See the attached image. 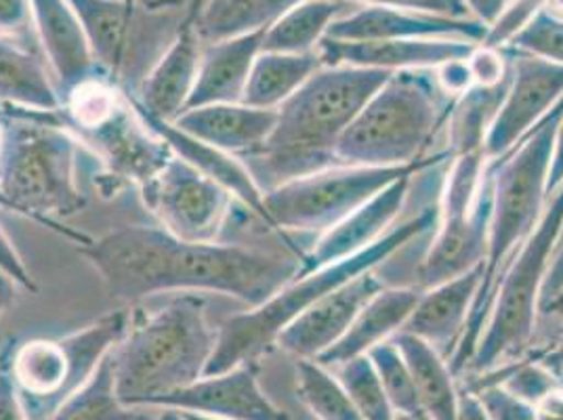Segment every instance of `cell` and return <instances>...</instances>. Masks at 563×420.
<instances>
[{"instance_id": "obj_22", "label": "cell", "mask_w": 563, "mask_h": 420, "mask_svg": "<svg viewBox=\"0 0 563 420\" xmlns=\"http://www.w3.org/2000/svg\"><path fill=\"white\" fill-rule=\"evenodd\" d=\"M135 112L161 140L165 141L177 158L186 161L189 166H194L202 175L211 177L212 181H217L219 186L225 187L235 200H240L246 209L251 210L269 232H274L272 221H269L267 210H265V194L255 181L251 168L242 163L238 156L228 154L223 150H217L205 141L191 137L188 133H184L181 129H177L173 122L147 117V114L140 112L137 108H135Z\"/></svg>"}, {"instance_id": "obj_59", "label": "cell", "mask_w": 563, "mask_h": 420, "mask_svg": "<svg viewBox=\"0 0 563 420\" xmlns=\"http://www.w3.org/2000/svg\"><path fill=\"white\" fill-rule=\"evenodd\" d=\"M184 415V419L186 420H219V419H209V417H200V415H191V412H181Z\"/></svg>"}, {"instance_id": "obj_20", "label": "cell", "mask_w": 563, "mask_h": 420, "mask_svg": "<svg viewBox=\"0 0 563 420\" xmlns=\"http://www.w3.org/2000/svg\"><path fill=\"white\" fill-rule=\"evenodd\" d=\"M202 57V38L196 30V13L188 11L186 20L158 62L147 71L137 95H129L131 103L147 117L175 122L188 110L198 68Z\"/></svg>"}, {"instance_id": "obj_14", "label": "cell", "mask_w": 563, "mask_h": 420, "mask_svg": "<svg viewBox=\"0 0 563 420\" xmlns=\"http://www.w3.org/2000/svg\"><path fill=\"white\" fill-rule=\"evenodd\" d=\"M82 140L93 145L97 161L106 164L117 181L140 189L152 184L175 156L165 141L141 120L129 95L114 117L85 133Z\"/></svg>"}, {"instance_id": "obj_23", "label": "cell", "mask_w": 563, "mask_h": 420, "mask_svg": "<svg viewBox=\"0 0 563 420\" xmlns=\"http://www.w3.org/2000/svg\"><path fill=\"white\" fill-rule=\"evenodd\" d=\"M482 281V265L452 278L424 288L404 332H410L433 345L442 355L456 347L475 303Z\"/></svg>"}, {"instance_id": "obj_10", "label": "cell", "mask_w": 563, "mask_h": 420, "mask_svg": "<svg viewBox=\"0 0 563 420\" xmlns=\"http://www.w3.org/2000/svg\"><path fill=\"white\" fill-rule=\"evenodd\" d=\"M438 230L422 258V288L452 280L482 265L493 217V175L484 152L448 158Z\"/></svg>"}, {"instance_id": "obj_51", "label": "cell", "mask_w": 563, "mask_h": 420, "mask_svg": "<svg viewBox=\"0 0 563 420\" xmlns=\"http://www.w3.org/2000/svg\"><path fill=\"white\" fill-rule=\"evenodd\" d=\"M456 420H490V417L477 394H463L459 396Z\"/></svg>"}, {"instance_id": "obj_19", "label": "cell", "mask_w": 563, "mask_h": 420, "mask_svg": "<svg viewBox=\"0 0 563 420\" xmlns=\"http://www.w3.org/2000/svg\"><path fill=\"white\" fill-rule=\"evenodd\" d=\"M477 47L454 38H417V41H332L324 38L318 47L322 66H350L364 70L396 71L435 70L448 62L467 59Z\"/></svg>"}, {"instance_id": "obj_30", "label": "cell", "mask_w": 563, "mask_h": 420, "mask_svg": "<svg viewBox=\"0 0 563 420\" xmlns=\"http://www.w3.org/2000/svg\"><path fill=\"white\" fill-rule=\"evenodd\" d=\"M320 68L318 53L292 55L261 51L249 74L242 103L258 110H278Z\"/></svg>"}, {"instance_id": "obj_31", "label": "cell", "mask_w": 563, "mask_h": 420, "mask_svg": "<svg viewBox=\"0 0 563 420\" xmlns=\"http://www.w3.org/2000/svg\"><path fill=\"white\" fill-rule=\"evenodd\" d=\"M301 2L306 0H202L200 9L194 11L196 30L202 43L212 45L225 38L267 30Z\"/></svg>"}, {"instance_id": "obj_42", "label": "cell", "mask_w": 563, "mask_h": 420, "mask_svg": "<svg viewBox=\"0 0 563 420\" xmlns=\"http://www.w3.org/2000/svg\"><path fill=\"white\" fill-rule=\"evenodd\" d=\"M503 387L511 391L514 396L521 397L528 404H534L542 394H547L551 387H555V380L544 366H526L509 376Z\"/></svg>"}, {"instance_id": "obj_35", "label": "cell", "mask_w": 563, "mask_h": 420, "mask_svg": "<svg viewBox=\"0 0 563 420\" xmlns=\"http://www.w3.org/2000/svg\"><path fill=\"white\" fill-rule=\"evenodd\" d=\"M297 387L299 397L318 420H364L339 376L316 360H299Z\"/></svg>"}, {"instance_id": "obj_9", "label": "cell", "mask_w": 563, "mask_h": 420, "mask_svg": "<svg viewBox=\"0 0 563 420\" xmlns=\"http://www.w3.org/2000/svg\"><path fill=\"white\" fill-rule=\"evenodd\" d=\"M562 235L563 186L549 198L539 228L498 284L490 318L467 368L488 371L500 360L528 347L537 328L542 284Z\"/></svg>"}, {"instance_id": "obj_25", "label": "cell", "mask_w": 563, "mask_h": 420, "mask_svg": "<svg viewBox=\"0 0 563 420\" xmlns=\"http://www.w3.org/2000/svg\"><path fill=\"white\" fill-rule=\"evenodd\" d=\"M421 290L417 288H380L375 297L360 309L350 330L343 339L322 353L316 362L327 368H336L353 357L366 355L376 345L394 339L401 332L415 307L419 303Z\"/></svg>"}, {"instance_id": "obj_46", "label": "cell", "mask_w": 563, "mask_h": 420, "mask_svg": "<svg viewBox=\"0 0 563 420\" xmlns=\"http://www.w3.org/2000/svg\"><path fill=\"white\" fill-rule=\"evenodd\" d=\"M0 269H4L13 280L20 284V288H25L30 292H36V281L32 278L30 269L25 267L24 258L20 251L15 248L13 240L7 235V232L0 228Z\"/></svg>"}, {"instance_id": "obj_28", "label": "cell", "mask_w": 563, "mask_h": 420, "mask_svg": "<svg viewBox=\"0 0 563 420\" xmlns=\"http://www.w3.org/2000/svg\"><path fill=\"white\" fill-rule=\"evenodd\" d=\"M82 25L95 62L118 78L129 57L137 0H68Z\"/></svg>"}, {"instance_id": "obj_33", "label": "cell", "mask_w": 563, "mask_h": 420, "mask_svg": "<svg viewBox=\"0 0 563 420\" xmlns=\"http://www.w3.org/2000/svg\"><path fill=\"white\" fill-rule=\"evenodd\" d=\"M156 408H131L120 401L110 353L93 376L48 420H150Z\"/></svg>"}, {"instance_id": "obj_55", "label": "cell", "mask_w": 563, "mask_h": 420, "mask_svg": "<svg viewBox=\"0 0 563 420\" xmlns=\"http://www.w3.org/2000/svg\"><path fill=\"white\" fill-rule=\"evenodd\" d=\"M150 420H186L179 410H170V408H156L154 417Z\"/></svg>"}, {"instance_id": "obj_17", "label": "cell", "mask_w": 563, "mask_h": 420, "mask_svg": "<svg viewBox=\"0 0 563 420\" xmlns=\"http://www.w3.org/2000/svg\"><path fill=\"white\" fill-rule=\"evenodd\" d=\"M380 288L383 284L376 278L375 269L345 281L286 328L278 339V347L292 353L297 360H318L343 339L360 309Z\"/></svg>"}, {"instance_id": "obj_6", "label": "cell", "mask_w": 563, "mask_h": 420, "mask_svg": "<svg viewBox=\"0 0 563 420\" xmlns=\"http://www.w3.org/2000/svg\"><path fill=\"white\" fill-rule=\"evenodd\" d=\"M435 225L438 212L422 210L421 214L398 223L364 253L316 269L306 276H297L265 303L249 307V311L228 318L217 328V345L207 364L205 376L228 373L238 366L255 362L263 353L278 345L282 332L299 316H303L311 305L318 303L324 295L343 286L345 281L353 280L355 276L373 272L380 263L396 255L399 248H404L415 237L429 232Z\"/></svg>"}, {"instance_id": "obj_52", "label": "cell", "mask_w": 563, "mask_h": 420, "mask_svg": "<svg viewBox=\"0 0 563 420\" xmlns=\"http://www.w3.org/2000/svg\"><path fill=\"white\" fill-rule=\"evenodd\" d=\"M18 288H20V284L13 280L4 269H0V318L7 313V309L15 301Z\"/></svg>"}, {"instance_id": "obj_57", "label": "cell", "mask_w": 563, "mask_h": 420, "mask_svg": "<svg viewBox=\"0 0 563 420\" xmlns=\"http://www.w3.org/2000/svg\"><path fill=\"white\" fill-rule=\"evenodd\" d=\"M551 311H553V313H562L563 316V297L560 301H555V303L551 305V307L547 309V313H551Z\"/></svg>"}, {"instance_id": "obj_24", "label": "cell", "mask_w": 563, "mask_h": 420, "mask_svg": "<svg viewBox=\"0 0 563 420\" xmlns=\"http://www.w3.org/2000/svg\"><path fill=\"white\" fill-rule=\"evenodd\" d=\"M276 110L246 103H214L184 112L173 124L196 140L244 158L267 141L276 126Z\"/></svg>"}, {"instance_id": "obj_27", "label": "cell", "mask_w": 563, "mask_h": 420, "mask_svg": "<svg viewBox=\"0 0 563 420\" xmlns=\"http://www.w3.org/2000/svg\"><path fill=\"white\" fill-rule=\"evenodd\" d=\"M0 108L62 114V97L43 59L11 38H0Z\"/></svg>"}, {"instance_id": "obj_58", "label": "cell", "mask_w": 563, "mask_h": 420, "mask_svg": "<svg viewBox=\"0 0 563 420\" xmlns=\"http://www.w3.org/2000/svg\"><path fill=\"white\" fill-rule=\"evenodd\" d=\"M547 7H553V9H558L560 13L563 15V0H547Z\"/></svg>"}, {"instance_id": "obj_62", "label": "cell", "mask_w": 563, "mask_h": 420, "mask_svg": "<svg viewBox=\"0 0 563 420\" xmlns=\"http://www.w3.org/2000/svg\"><path fill=\"white\" fill-rule=\"evenodd\" d=\"M544 2H547V0H544Z\"/></svg>"}, {"instance_id": "obj_1", "label": "cell", "mask_w": 563, "mask_h": 420, "mask_svg": "<svg viewBox=\"0 0 563 420\" xmlns=\"http://www.w3.org/2000/svg\"><path fill=\"white\" fill-rule=\"evenodd\" d=\"M110 299L140 303L156 295L217 292L257 307L301 272V255L223 242H188L163 228L131 225L78 246Z\"/></svg>"}, {"instance_id": "obj_8", "label": "cell", "mask_w": 563, "mask_h": 420, "mask_svg": "<svg viewBox=\"0 0 563 420\" xmlns=\"http://www.w3.org/2000/svg\"><path fill=\"white\" fill-rule=\"evenodd\" d=\"M129 324L131 311L118 309L66 336L4 347L27 420L51 419L117 350Z\"/></svg>"}, {"instance_id": "obj_37", "label": "cell", "mask_w": 563, "mask_h": 420, "mask_svg": "<svg viewBox=\"0 0 563 420\" xmlns=\"http://www.w3.org/2000/svg\"><path fill=\"white\" fill-rule=\"evenodd\" d=\"M334 371L362 419L398 420L368 355L353 357Z\"/></svg>"}, {"instance_id": "obj_61", "label": "cell", "mask_w": 563, "mask_h": 420, "mask_svg": "<svg viewBox=\"0 0 563 420\" xmlns=\"http://www.w3.org/2000/svg\"><path fill=\"white\" fill-rule=\"evenodd\" d=\"M562 297H563V295H562ZM562 297H560V299H562ZM560 299H558V301H560Z\"/></svg>"}, {"instance_id": "obj_53", "label": "cell", "mask_w": 563, "mask_h": 420, "mask_svg": "<svg viewBox=\"0 0 563 420\" xmlns=\"http://www.w3.org/2000/svg\"><path fill=\"white\" fill-rule=\"evenodd\" d=\"M547 366L549 368H555V371H562L563 368V334L562 339L558 341V345H555V350L551 351L549 355H547Z\"/></svg>"}, {"instance_id": "obj_40", "label": "cell", "mask_w": 563, "mask_h": 420, "mask_svg": "<svg viewBox=\"0 0 563 420\" xmlns=\"http://www.w3.org/2000/svg\"><path fill=\"white\" fill-rule=\"evenodd\" d=\"M345 2L362 4V7H387V9H399V11L438 15V18H456V20L471 18L470 9L465 7L463 0H345Z\"/></svg>"}, {"instance_id": "obj_60", "label": "cell", "mask_w": 563, "mask_h": 420, "mask_svg": "<svg viewBox=\"0 0 563 420\" xmlns=\"http://www.w3.org/2000/svg\"><path fill=\"white\" fill-rule=\"evenodd\" d=\"M2 140H4V122H0V147H2Z\"/></svg>"}, {"instance_id": "obj_11", "label": "cell", "mask_w": 563, "mask_h": 420, "mask_svg": "<svg viewBox=\"0 0 563 420\" xmlns=\"http://www.w3.org/2000/svg\"><path fill=\"white\" fill-rule=\"evenodd\" d=\"M444 158L448 154L404 166H330L265 191V210L278 234H324L380 189Z\"/></svg>"}, {"instance_id": "obj_16", "label": "cell", "mask_w": 563, "mask_h": 420, "mask_svg": "<svg viewBox=\"0 0 563 420\" xmlns=\"http://www.w3.org/2000/svg\"><path fill=\"white\" fill-rule=\"evenodd\" d=\"M412 177L415 175H406L391 186L380 189L371 200L350 212L341 223L320 234L313 246L303 253L299 276L360 255L389 230H394L399 210L406 205Z\"/></svg>"}, {"instance_id": "obj_12", "label": "cell", "mask_w": 563, "mask_h": 420, "mask_svg": "<svg viewBox=\"0 0 563 420\" xmlns=\"http://www.w3.org/2000/svg\"><path fill=\"white\" fill-rule=\"evenodd\" d=\"M141 198L163 230L188 242H219L235 200L225 187L177 156L141 189Z\"/></svg>"}, {"instance_id": "obj_43", "label": "cell", "mask_w": 563, "mask_h": 420, "mask_svg": "<svg viewBox=\"0 0 563 420\" xmlns=\"http://www.w3.org/2000/svg\"><path fill=\"white\" fill-rule=\"evenodd\" d=\"M34 30L30 0H0V38L25 41Z\"/></svg>"}, {"instance_id": "obj_29", "label": "cell", "mask_w": 563, "mask_h": 420, "mask_svg": "<svg viewBox=\"0 0 563 420\" xmlns=\"http://www.w3.org/2000/svg\"><path fill=\"white\" fill-rule=\"evenodd\" d=\"M398 345L417 387L422 415L429 420H456L459 391L444 355L410 332L391 339Z\"/></svg>"}, {"instance_id": "obj_49", "label": "cell", "mask_w": 563, "mask_h": 420, "mask_svg": "<svg viewBox=\"0 0 563 420\" xmlns=\"http://www.w3.org/2000/svg\"><path fill=\"white\" fill-rule=\"evenodd\" d=\"M534 420H563V387L555 385L532 404Z\"/></svg>"}, {"instance_id": "obj_47", "label": "cell", "mask_w": 563, "mask_h": 420, "mask_svg": "<svg viewBox=\"0 0 563 420\" xmlns=\"http://www.w3.org/2000/svg\"><path fill=\"white\" fill-rule=\"evenodd\" d=\"M563 295V235L558 242V248L551 258L547 278L542 284V295H540V311H547L551 305L555 303Z\"/></svg>"}, {"instance_id": "obj_3", "label": "cell", "mask_w": 563, "mask_h": 420, "mask_svg": "<svg viewBox=\"0 0 563 420\" xmlns=\"http://www.w3.org/2000/svg\"><path fill=\"white\" fill-rule=\"evenodd\" d=\"M563 117L562 101L540 120L539 124L517 141L498 161H488L493 175V217L488 230L486 257L482 263V281L471 307L465 332L450 362L452 374L470 366L473 351L493 311L494 297L507 267L516 258L528 237L539 228L547 209V175L555 129Z\"/></svg>"}, {"instance_id": "obj_38", "label": "cell", "mask_w": 563, "mask_h": 420, "mask_svg": "<svg viewBox=\"0 0 563 420\" xmlns=\"http://www.w3.org/2000/svg\"><path fill=\"white\" fill-rule=\"evenodd\" d=\"M509 47L563 66V15L549 7L540 9L532 22L509 43Z\"/></svg>"}, {"instance_id": "obj_54", "label": "cell", "mask_w": 563, "mask_h": 420, "mask_svg": "<svg viewBox=\"0 0 563 420\" xmlns=\"http://www.w3.org/2000/svg\"><path fill=\"white\" fill-rule=\"evenodd\" d=\"M184 2H188V0H152L150 7H152V9H168V7H179V4H184ZM200 4H202V0H191V9H194V11H198Z\"/></svg>"}, {"instance_id": "obj_50", "label": "cell", "mask_w": 563, "mask_h": 420, "mask_svg": "<svg viewBox=\"0 0 563 420\" xmlns=\"http://www.w3.org/2000/svg\"><path fill=\"white\" fill-rule=\"evenodd\" d=\"M463 2L470 9L471 18L490 27L514 0H463Z\"/></svg>"}, {"instance_id": "obj_32", "label": "cell", "mask_w": 563, "mask_h": 420, "mask_svg": "<svg viewBox=\"0 0 563 420\" xmlns=\"http://www.w3.org/2000/svg\"><path fill=\"white\" fill-rule=\"evenodd\" d=\"M350 9L352 4L345 0H306L265 30L261 51L292 55L316 53L327 38L330 25L347 15Z\"/></svg>"}, {"instance_id": "obj_36", "label": "cell", "mask_w": 563, "mask_h": 420, "mask_svg": "<svg viewBox=\"0 0 563 420\" xmlns=\"http://www.w3.org/2000/svg\"><path fill=\"white\" fill-rule=\"evenodd\" d=\"M366 355L375 366L380 385L385 389V396L389 399L396 417H404V419L424 417L412 374L398 345L389 339L376 345L375 350L368 351Z\"/></svg>"}, {"instance_id": "obj_5", "label": "cell", "mask_w": 563, "mask_h": 420, "mask_svg": "<svg viewBox=\"0 0 563 420\" xmlns=\"http://www.w3.org/2000/svg\"><path fill=\"white\" fill-rule=\"evenodd\" d=\"M82 141L57 120V114H7L0 147V191L15 214L27 217L78 246L91 235L74 232L59 219L85 209L80 186Z\"/></svg>"}, {"instance_id": "obj_41", "label": "cell", "mask_w": 563, "mask_h": 420, "mask_svg": "<svg viewBox=\"0 0 563 420\" xmlns=\"http://www.w3.org/2000/svg\"><path fill=\"white\" fill-rule=\"evenodd\" d=\"M477 396L488 410L490 420H534L532 404L514 396L503 385H490L482 389Z\"/></svg>"}, {"instance_id": "obj_4", "label": "cell", "mask_w": 563, "mask_h": 420, "mask_svg": "<svg viewBox=\"0 0 563 420\" xmlns=\"http://www.w3.org/2000/svg\"><path fill=\"white\" fill-rule=\"evenodd\" d=\"M214 345L217 328L196 292L177 295L147 316L131 313L129 330L112 351L120 401L154 408L161 397L205 376Z\"/></svg>"}, {"instance_id": "obj_7", "label": "cell", "mask_w": 563, "mask_h": 420, "mask_svg": "<svg viewBox=\"0 0 563 420\" xmlns=\"http://www.w3.org/2000/svg\"><path fill=\"white\" fill-rule=\"evenodd\" d=\"M429 71H396L385 80L339 141V164L404 166L422 161L427 143L450 112Z\"/></svg>"}, {"instance_id": "obj_48", "label": "cell", "mask_w": 563, "mask_h": 420, "mask_svg": "<svg viewBox=\"0 0 563 420\" xmlns=\"http://www.w3.org/2000/svg\"><path fill=\"white\" fill-rule=\"evenodd\" d=\"M563 186V117L555 129L553 137V150H551V164L547 175V194L549 198Z\"/></svg>"}, {"instance_id": "obj_13", "label": "cell", "mask_w": 563, "mask_h": 420, "mask_svg": "<svg viewBox=\"0 0 563 420\" xmlns=\"http://www.w3.org/2000/svg\"><path fill=\"white\" fill-rule=\"evenodd\" d=\"M509 57V85L484 145L488 161H498L514 150L563 97V66L516 48Z\"/></svg>"}, {"instance_id": "obj_44", "label": "cell", "mask_w": 563, "mask_h": 420, "mask_svg": "<svg viewBox=\"0 0 563 420\" xmlns=\"http://www.w3.org/2000/svg\"><path fill=\"white\" fill-rule=\"evenodd\" d=\"M0 420H27L4 350L0 351Z\"/></svg>"}, {"instance_id": "obj_26", "label": "cell", "mask_w": 563, "mask_h": 420, "mask_svg": "<svg viewBox=\"0 0 563 420\" xmlns=\"http://www.w3.org/2000/svg\"><path fill=\"white\" fill-rule=\"evenodd\" d=\"M263 36L265 30L225 38L202 48L198 78L189 97L188 110L214 103H240L251 68L261 53Z\"/></svg>"}, {"instance_id": "obj_18", "label": "cell", "mask_w": 563, "mask_h": 420, "mask_svg": "<svg viewBox=\"0 0 563 420\" xmlns=\"http://www.w3.org/2000/svg\"><path fill=\"white\" fill-rule=\"evenodd\" d=\"M488 27L473 20L438 18L387 7H360L330 25L327 38L332 41H417V38H454L482 45Z\"/></svg>"}, {"instance_id": "obj_2", "label": "cell", "mask_w": 563, "mask_h": 420, "mask_svg": "<svg viewBox=\"0 0 563 420\" xmlns=\"http://www.w3.org/2000/svg\"><path fill=\"white\" fill-rule=\"evenodd\" d=\"M389 76L350 66H322L316 71L276 110V126L267 141L240 158L263 194L290 179L339 166V141Z\"/></svg>"}, {"instance_id": "obj_15", "label": "cell", "mask_w": 563, "mask_h": 420, "mask_svg": "<svg viewBox=\"0 0 563 420\" xmlns=\"http://www.w3.org/2000/svg\"><path fill=\"white\" fill-rule=\"evenodd\" d=\"M154 408H170L219 420H286L280 408L258 387L251 364L202 376L189 387L161 397Z\"/></svg>"}, {"instance_id": "obj_34", "label": "cell", "mask_w": 563, "mask_h": 420, "mask_svg": "<svg viewBox=\"0 0 563 420\" xmlns=\"http://www.w3.org/2000/svg\"><path fill=\"white\" fill-rule=\"evenodd\" d=\"M507 85L496 89L471 87L467 93L452 101L448 112V158L484 152L488 131L503 103Z\"/></svg>"}, {"instance_id": "obj_45", "label": "cell", "mask_w": 563, "mask_h": 420, "mask_svg": "<svg viewBox=\"0 0 563 420\" xmlns=\"http://www.w3.org/2000/svg\"><path fill=\"white\" fill-rule=\"evenodd\" d=\"M433 74H435V82H438L440 91L450 97L452 101L459 99L461 95L467 93L471 87H473L470 68H467V59L448 62L444 66L435 68Z\"/></svg>"}, {"instance_id": "obj_21", "label": "cell", "mask_w": 563, "mask_h": 420, "mask_svg": "<svg viewBox=\"0 0 563 420\" xmlns=\"http://www.w3.org/2000/svg\"><path fill=\"white\" fill-rule=\"evenodd\" d=\"M30 9L34 32L38 34L59 97L76 85L106 74L97 66L82 25L68 0H30Z\"/></svg>"}, {"instance_id": "obj_56", "label": "cell", "mask_w": 563, "mask_h": 420, "mask_svg": "<svg viewBox=\"0 0 563 420\" xmlns=\"http://www.w3.org/2000/svg\"><path fill=\"white\" fill-rule=\"evenodd\" d=\"M0 209L2 210H9V212H15V209H13V205L7 200V196L0 191Z\"/></svg>"}, {"instance_id": "obj_39", "label": "cell", "mask_w": 563, "mask_h": 420, "mask_svg": "<svg viewBox=\"0 0 563 420\" xmlns=\"http://www.w3.org/2000/svg\"><path fill=\"white\" fill-rule=\"evenodd\" d=\"M473 87L479 89H496L509 82L511 76V57L507 48L486 47L477 45L467 57Z\"/></svg>"}]
</instances>
